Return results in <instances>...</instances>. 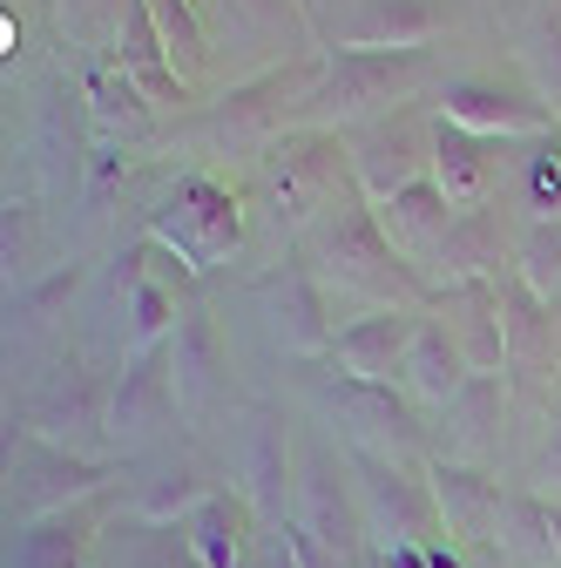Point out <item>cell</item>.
Segmentation results:
<instances>
[{"mask_svg": "<svg viewBox=\"0 0 561 568\" xmlns=\"http://www.w3.org/2000/svg\"><path fill=\"white\" fill-rule=\"evenodd\" d=\"M298 264L318 277V292L332 305H359V312H399V305H419L427 298V284H419V271L386 244L373 203L353 196L345 210H332V217L298 244Z\"/></svg>", "mask_w": 561, "mask_h": 568, "instance_id": "obj_1", "label": "cell"}, {"mask_svg": "<svg viewBox=\"0 0 561 568\" xmlns=\"http://www.w3.org/2000/svg\"><path fill=\"white\" fill-rule=\"evenodd\" d=\"M257 183H264V210L277 237L305 244L332 210H345L359 196V176H353V142L332 135V129H292L277 135L264 163H257Z\"/></svg>", "mask_w": 561, "mask_h": 568, "instance_id": "obj_2", "label": "cell"}, {"mask_svg": "<svg viewBox=\"0 0 561 568\" xmlns=\"http://www.w3.org/2000/svg\"><path fill=\"white\" fill-rule=\"evenodd\" d=\"M318 75H325V48H318V54H298V61H277V68H264V75H244V82H231L217 102L203 109L196 135H203L217 156L271 150L277 135H292V129L305 122Z\"/></svg>", "mask_w": 561, "mask_h": 568, "instance_id": "obj_3", "label": "cell"}, {"mask_svg": "<svg viewBox=\"0 0 561 568\" xmlns=\"http://www.w3.org/2000/svg\"><path fill=\"white\" fill-rule=\"evenodd\" d=\"M434 82V54H338L325 48V75L312 89V109L298 129H332V135H359L386 115H399L419 89Z\"/></svg>", "mask_w": 561, "mask_h": 568, "instance_id": "obj_4", "label": "cell"}, {"mask_svg": "<svg viewBox=\"0 0 561 568\" xmlns=\"http://www.w3.org/2000/svg\"><path fill=\"white\" fill-rule=\"evenodd\" d=\"M150 237L163 251H176L196 277L203 271H217L224 257L244 251V203L231 183H217L210 170H190L176 176V190L150 210Z\"/></svg>", "mask_w": 561, "mask_h": 568, "instance_id": "obj_5", "label": "cell"}, {"mask_svg": "<svg viewBox=\"0 0 561 568\" xmlns=\"http://www.w3.org/2000/svg\"><path fill=\"white\" fill-rule=\"evenodd\" d=\"M203 21H210L217 54L237 61V82L325 48L318 21H312V0H203Z\"/></svg>", "mask_w": 561, "mask_h": 568, "instance_id": "obj_6", "label": "cell"}, {"mask_svg": "<svg viewBox=\"0 0 561 568\" xmlns=\"http://www.w3.org/2000/svg\"><path fill=\"white\" fill-rule=\"evenodd\" d=\"M28 426H34L41 447L102 460V447H109V373H95L82 352H68V359L41 379L34 406H28Z\"/></svg>", "mask_w": 561, "mask_h": 568, "instance_id": "obj_7", "label": "cell"}, {"mask_svg": "<svg viewBox=\"0 0 561 568\" xmlns=\"http://www.w3.org/2000/svg\"><path fill=\"white\" fill-rule=\"evenodd\" d=\"M447 28V0H345L318 14V41L338 54H419Z\"/></svg>", "mask_w": 561, "mask_h": 568, "instance_id": "obj_8", "label": "cell"}, {"mask_svg": "<svg viewBox=\"0 0 561 568\" xmlns=\"http://www.w3.org/2000/svg\"><path fill=\"white\" fill-rule=\"evenodd\" d=\"M251 312L264 318L271 345L285 352V359H332V298L318 292V277L292 257V264H277L251 284Z\"/></svg>", "mask_w": 561, "mask_h": 568, "instance_id": "obj_9", "label": "cell"}, {"mask_svg": "<svg viewBox=\"0 0 561 568\" xmlns=\"http://www.w3.org/2000/svg\"><path fill=\"white\" fill-rule=\"evenodd\" d=\"M353 487H359V508L379 548H434L440 541V515H434V487L412 480L399 460H366L353 454Z\"/></svg>", "mask_w": 561, "mask_h": 568, "instance_id": "obj_10", "label": "cell"}, {"mask_svg": "<svg viewBox=\"0 0 561 568\" xmlns=\"http://www.w3.org/2000/svg\"><path fill=\"white\" fill-rule=\"evenodd\" d=\"M292 521L338 561V568H373L366 561V508H359V487L353 480H345L325 454H312L305 467H298V508H292Z\"/></svg>", "mask_w": 561, "mask_h": 568, "instance_id": "obj_11", "label": "cell"}, {"mask_svg": "<svg viewBox=\"0 0 561 568\" xmlns=\"http://www.w3.org/2000/svg\"><path fill=\"white\" fill-rule=\"evenodd\" d=\"M353 142V176H359V196L366 203H386L412 183H427L434 176V122H419L412 109L359 129V135H345Z\"/></svg>", "mask_w": 561, "mask_h": 568, "instance_id": "obj_12", "label": "cell"}, {"mask_svg": "<svg viewBox=\"0 0 561 568\" xmlns=\"http://www.w3.org/2000/svg\"><path fill=\"white\" fill-rule=\"evenodd\" d=\"M325 413L345 426V447L366 460H406L419 447V413L412 399H399L392 386H359V379H325Z\"/></svg>", "mask_w": 561, "mask_h": 568, "instance_id": "obj_13", "label": "cell"}, {"mask_svg": "<svg viewBox=\"0 0 561 568\" xmlns=\"http://www.w3.org/2000/svg\"><path fill=\"white\" fill-rule=\"evenodd\" d=\"M82 129H89V102H82V82H54V89L34 102L28 142H21V156H28V170H34L28 196H48V190H82V170H89Z\"/></svg>", "mask_w": 561, "mask_h": 568, "instance_id": "obj_14", "label": "cell"}, {"mask_svg": "<svg viewBox=\"0 0 561 568\" xmlns=\"http://www.w3.org/2000/svg\"><path fill=\"white\" fill-rule=\"evenodd\" d=\"M440 115L480 142H548L554 135V115L528 89H501V82H480V75H453L440 89Z\"/></svg>", "mask_w": 561, "mask_h": 568, "instance_id": "obj_15", "label": "cell"}, {"mask_svg": "<svg viewBox=\"0 0 561 568\" xmlns=\"http://www.w3.org/2000/svg\"><path fill=\"white\" fill-rule=\"evenodd\" d=\"M176 413V386H170V352H143V359H122L109 373V447L135 454L150 447Z\"/></svg>", "mask_w": 561, "mask_h": 568, "instance_id": "obj_16", "label": "cell"}, {"mask_svg": "<svg viewBox=\"0 0 561 568\" xmlns=\"http://www.w3.org/2000/svg\"><path fill=\"white\" fill-rule=\"evenodd\" d=\"M419 305H399V312H359L353 325H338L332 338V373L338 379H359V386H392L406 373V352H412V332H419Z\"/></svg>", "mask_w": 561, "mask_h": 568, "instance_id": "obj_17", "label": "cell"}, {"mask_svg": "<svg viewBox=\"0 0 561 568\" xmlns=\"http://www.w3.org/2000/svg\"><path fill=\"white\" fill-rule=\"evenodd\" d=\"M109 480V460H82V454H61L41 447L21 460V474L8 480V508H21V521H48V515H75L82 501H95Z\"/></svg>", "mask_w": 561, "mask_h": 568, "instance_id": "obj_18", "label": "cell"}, {"mask_svg": "<svg viewBox=\"0 0 561 568\" xmlns=\"http://www.w3.org/2000/svg\"><path fill=\"white\" fill-rule=\"evenodd\" d=\"M224 366H231V352H224L217 318H210L203 305H190L176 338H170V386H176V413L183 419H210V413H217V399L231 386Z\"/></svg>", "mask_w": 561, "mask_h": 568, "instance_id": "obj_19", "label": "cell"}, {"mask_svg": "<svg viewBox=\"0 0 561 568\" xmlns=\"http://www.w3.org/2000/svg\"><path fill=\"white\" fill-rule=\"evenodd\" d=\"M501 264H514V237H501V210H460L453 237L440 244L434 271H427V298H447L460 284H494Z\"/></svg>", "mask_w": 561, "mask_h": 568, "instance_id": "obj_20", "label": "cell"}, {"mask_svg": "<svg viewBox=\"0 0 561 568\" xmlns=\"http://www.w3.org/2000/svg\"><path fill=\"white\" fill-rule=\"evenodd\" d=\"M373 217H379L386 244L419 271V284H427V271H434L440 244H447V237H453V224H460V210H453V203L440 196V183L427 176V183H412V190H399V196L373 203Z\"/></svg>", "mask_w": 561, "mask_h": 568, "instance_id": "obj_21", "label": "cell"}, {"mask_svg": "<svg viewBox=\"0 0 561 568\" xmlns=\"http://www.w3.org/2000/svg\"><path fill=\"white\" fill-rule=\"evenodd\" d=\"M237 480H244L251 515H264L271 528L285 521V494H298V474H292V454H285V419H277L271 406H251V419H244Z\"/></svg>", "mask_w": 561, "mask_h": 568, "instance_id": "obj_22", "label": "cell"}, {"mask_svg": "<svg viewBox=\"0 0 561 568\" xmlns=\"http://www.w3.org/2000/svg\"><path fill=\"white\" fill-rule=\"evenodd\" d=\"M427 487H434V515L453 541H494V521H501V480L473 467V460H434L427 467Z\"/></svg>", "mask_w": 561, "mask_h": 568, "instance_id": "obj_23", "label": "cell"}, {"mask_svg": "<svg viewBox=\"0 0 561 568\" xmlns=\"http://www.w3.org/2000/svg\"><path fill=\"white\" fill-rule=\"evenodd\" d=\"M82 102H89V142H115V150H129V142L156 135V102L135 89L115 61H82Z\"/></svg>", "mask_w": 561, "mask_h": 568, "instance_id": "obj_24", "label": "cell"}, {"mask_svg": "<svg viewBox=\"0 0 561 568\" xmlns=\"http://www.w3.org/2000/svg\"><path fill=\"white\" fill-rule=\"evenodd\" d=\"M406 393L419 399V406H453L460 393H467V379H473V366H467V352H460V338L447 332V318L440 312H427L419 318V332H412V352H406Z\"/></svg>", "mask_w": 561, "mask_h": 568, "instance_id": "obj_25", "label": "cell"}, {"mask_svg": "<svg viewBox=\"0 0 561 568\" xmlns=\"http://www.w3.org/2000/svg\"><path fill=\"white\" fill-rule=\"evenodd\" d=\"M434 183L453 210H487V196H494V142L434 115Z\"/></svg>", "mask_w": 561, "mask_h": 568, "instance_id": "obj_26", "label": "cell"}, {"mask_svg": "<svg viewBox=\"0 0 561 568\" xmlns=\"http://www.w3.org/2000/svg\"><path fill=\"white\" fill-rule=\"evenodd\" d=\"M251 521H257V515H251L244 494H210V501L196 508V521L183 528L196 568H244V555H251L244 528H251Z\"/></svg>", "mask_w": 561, "mask_h": 568, "instance_id": "obj_27", "label": "cell"}, {"mask_svg": "<svg viewBox=\"0 0 561 568\" xmlns=\"http://www.w3.org/2000/svg\"><path fill=\"white\" fill-rule=\"evenodd\" d=\"M487 548H494L508 568H554L561 555H554V528H548V501H541V494H508Z\"/></svg>", "mask_w": 561, "mask_h": 568, "instance_id": "obj_28", "label": "cell"}, {"mask_svg": "<svg viewBox=\"0 0 561 568\" xmlns=\"http://www.w3.org/2000/svg\"><path fill=\"white\" fill-rule=\"evenodd\" d=\"M210 487L196 467H163L156 480H143V494H135V521H143L150 535H170V528H190L196 521V508L210 501Z\"/></svg>", "mask_w": 561, "mask_h": 568, "instance_id": "obj_29", "label": "cell"}, {"mask_svg": "<svg viewBox=\"0 0 561 568\" xmlns=\"http://www.w3.org/2000/svg\"><path fill=\"white\" fill-rule=\"evenodd\" d=\"M150 14H156V34L170 48V68H176V82H203V68L217 61V41H210V21L196 0H150Z\"/></svg>", "mask_w": 561, "mask_h": 568, "instance_id": "obj_30", "label": "cell"}, {"mask_svg": "<svg viewBox=\"0 0 561 568\" xmlns=\"http://www.w3.org/2000/svg\"><path fill=\"white\" fill-rule=\"evenodd\" d=\"M89 555V515H48V521H21L8 568H82Z\"/></svg>", "mask_w": 561, "mask_h": 568, "instance_id": "obj_31", "label": "cell"}, {"mask_svg": "<svg viewBox=\"0 0 561 568\" xmlns=\"http://www.w3.org/2000/svg\"><path fill=\"white\" fill-rule=\"evenodd\" d=\"M75 292H82V264H61L48 277H28L21 292H8V345H28L34 332H48Z\"/></svg>", "mask_w": 561, "mask_h": 568, "instance_id": "obj_32", "label": "cell"}, {"mask_svg": "<svg viewBox=\"0 0 561 568\" xmlns=\"http://www.w3.org/2000/svg\"><path fill=\"white\" fill-rule=\"evenodd\" d=\"M521 75H528V95L561 129V14H534L521 28Z\"/></svg>", "mask_w": 561, "mask_h": 568, "instance_id": "obj_33", "label": "cell"}, {"mask_svg": "<svg viewBox=\"0 0 561 568\" xmlns=\"http://www.w3.org/2000/svg\"><path fill=\"white\" fill-rule=\"evenodd\" d=\"M514 277L554 312V292H561V224H521L514 231Z\"/></svg>", "mask_w": 561, "mask_h": 568, "instance_id": "obj_34", "label": "cell"}, {"mask_svg": "<svg viewBox=\"0 0 561 568\" xmlns=\"http://www.w3.org/2000/svg\"><path fill=\"white\" fill-rule=\"evenodd\" d=\"M54 21H61L68 48H82L89 61H109L115 28H122V0H54Z\"/></svg>", "mask_w": 561, "mask_h": 568, "instance_id": "obj_35", "label": "cell"}, {"mask_svg": "<svg viewBox=\"0 0 561 568\" xmlns=\"http://www.w3.org/2000/svg\"><path fill=\"white\" fill-rule=\"evenodd\" d=\"M514 203H521V224H561V150H554V135L521 163Z\"/></svg>", "mask_w": 561, "mask_h": 568, "instance_id": "obj_36", "label": "cell"}, {"mask_svg": "<svg viewBox=\"0 0 561 568\" xmlns=\"http://www.w3.org/2000/svg\"><path fill=\"white\" fill-rule=\"evenodd\" d=\"M0 264H8V292L34 277V196H8V224H0Z\"/></svg>", "mask_w": 561, "mask_h": 568, "instance_id": "obj_37", "label": "cell"}, {"mask_svg": "<svg viewBox=\"0 0 561 568\" xmlns=\"http://www.w3.org/2000/svg\"><path fill=\"white\" fill-rule=\"evenodd\" d=\"M122 176H129V156L115 150V142H89V170H82V190H75V203L89 210V217H102V210H109V196L122 190Z\"/></svg>", "mask_w": 561, "mask_h": 568, "instance_id": "obj_38", "label": "cell"}, {"mask_svg": "<svg viewBox=\"0 0 561 568\" xmlns=\"http://www.w3.org/2000/svg\"><path fill=\"white\" fill-rule=\"evenodd\" d=\"M129 568H196V555H190L183 528H170V535H150L143 548H135V555H129Z\"/></svg>", "mask_w": 561, "mask_h": 568, "instance_id": "obj_39", "label": "cell"}, {"mask_svg": "<svg viewBox=\"0 0 561 568\" xmlns=\"http://www.w3.org/2000/svg\"><path fill=\"white\" fill-rule=\"evenodd\" d=\"M257 568H298V555L285 548V535H277V528L264 535V555H257Z\"/></svg>", "mask_w": 561, "mask_h": 568, "instance_id": "obj_40", "label": "cell"}, {"mask_svg": "<svg viewBox=\"0 0 561 568\" xmlns=\"http://www.w3.org/2000/svg\"><path fill=\"white\" fill-rule=\"evenodd\" d=\"M379 568H427V548H379Z\"/></svg>", "mask_w": 561, "mask_h": 568, "instance_id": "obj_41", "label": "cell"}, {"mask_svg": "<svg viewBox=\"0 0 561 568\" xmlns=\"http://www.w3.org/2000/svg\"><path fill=\"white\" fill-rule=\"evenodd\" d=\"M534 480H561V426H554V440H548V454H541Z\"/></svg>", "mask_w": 561, "mask_h": 568, "instance_id": "obj_42", "label": "cell"}, {"mask_svg": "<svg viewBox=\"0 0 561 568\" xmlns=\"http://www.w3.org/2000/svg\"><path fill=\"white\" fill-rule=\"evenodd\" d=\"M427 568H467V561H460L453 541H434V548H427Z\"/></svg>", "mask_w": 561, "mask_h": 568, "instance_id": "obj_43", "label": "cell"}, {"mask_svg": "<svg viewBox=\"0 0 561 568\" xmlns=\"http://www.w3.org/2000/svg\"><path fill=\"white\" fill-rule=\"evenodd\" d=\"M0 41H8V54H21V21L14 14H0Z\"/></svg>", "mask_w": 561, "mask_h": 568, "instance_id": "obj_44", "label": "cell"}, {"mask_svg": "<svg viewBox=\"0 0 561 568\" xmlns=\"http://www.w3.org/2000/svg\"><path fill=\"white\" fill-rule=\"evenodd\" d=\"M548 528H554V555H561V508L548 501Z\"/></svg>", "mask_w": 561, "mask_h": 568, "instance_id": "obj_45", "label": "cell"}, {"mask_svg": "<svg viewBox=\"0 0 561 568\" xmlns=\"http://www.w3.org/2000/svg\"><path fill=\"white\" fill-rule=\"evenodd\" d=\"M554 312H561V292H554Z\"/></svg>", "mask_w": 561, "mask_h": 568, "instance_id": "obj_46", "label": "cell"}, {"mask_svg": "<svg viewBox=\"0 0 561 568\" xmlns=\"http://www.w3.org/2000/svg\"><path fill=\"white\" fill-rule=\"evenodd\" d=\"M373 568H379V561H373Z\"/></svg>", "mask_w": 561, "mask_h": 568, "instance_id": "obj_47", "label": "cell"}]
</instances>
